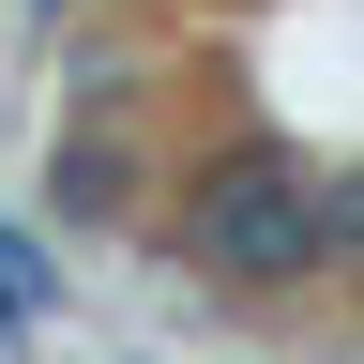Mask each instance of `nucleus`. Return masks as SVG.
Masks as SVG:
<instances>
[{
  "instance_id": "nucleus-1",
  "label": "nucleus",
  "mask_w": 364,
  "mask_h": 364,
  "mask_svg": "<svg viewBox=\"0 0 364 364\" xmlns=\"http://www.w3.org/2000/svg\"><path fill=\"white\" fill-rule=\"evenodd\" d=\"M182 258L213 289H318V167L304 152H213L182 182Z\"/></svg>"
},
{
  "instance_id": "nucleus-2",
  "label": "nucleus",
  "mask_w": 364,
  "mask_h": 364,
  "mask_svg": "<svg viewBox=\"0 0 364 364\" xmlns=\"http://www.w3.org/2000/svg\"><path fill=\"white\" fill-rule=\"evenodd\" d=\"M136 198H152V152H136L122 122H76L61 152H46V213L61 228H122Z\"/></svg>"
},
{
  "instance_id": "nucleus-3",
  "label": "nucleus",
  "mask_w": 364,
  "mask_h": 364,
  "mask_svg": "<svg viewBox=\"0 0 364 364\" xmlns=\"http://www.w3.org/2000/svg\"><path fill=\"white\" fill-rule=\"evenodd\" d=\"M46 318H61V273H46V243L0 213V334H46Z\"/></svg>"
},
{
  "instance_id": "nucleus-4",
  "label": "nucleus",
  "mask_w": 364,
  "mask_h": 364,
  "mask_svg": "<svg viewBox=\"0 0 364 364\" xmlns=\"http://www.w3.org/2000/svg\"><path fill=\"white\" fill-rule=\"evenodd\" d=\"M318 273H364V167H318Z\"/></svg>"
}]
</instances>
